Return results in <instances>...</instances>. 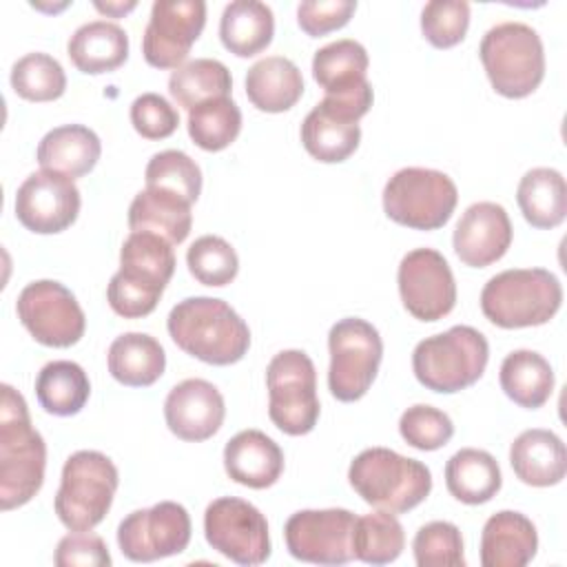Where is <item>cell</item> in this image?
Here are the masks:
<instances>
[{"label": "cell", "mask_w": 567, "mask_h": 567, "mask_svg": "<svg viewBox=\"0 0 567 567\" xmlns=\"http://www.w3.org/2000/svg\"><path fill=\"white\" fill-rule=\"evenodd\" d=\"M146 188H164L195 204L202 193V171L197 162L177 148L155 153L144 171Z\"/></svg>", "instance_id": "ab89813d"}, {"label": "cell", "mask_w": 567, "mask_h": 567, "mask_svg": "<svg viewBox=\"0 0 567 567\" xmlns=\"http://www.w3.org/2000/svg\"><path fill=\"white\" fill-rule=\"evenodd\" d=\"M414 560L419 567H463V536L454 523L432 520L419 527L414 540Z\"/></svg>", "instance_id": "b9f144b4"}, {"label": "cell", "mask_w": 567, "mask_h": 567, "mask_svg": "<svg viewBox=\"0 0 567 567\" xmlns=\"http://www.w3.org/2000/svg\"><path fill=\"white\" fill-rule=\"evenodd\" d=\"M514 474L532 487H549L565 478L567 450L558 434L543 427L520 432L509 447Z\"/></svg>", "instance_id": "cb8c5ba5"}, {"label": "cell", "mask_w": 567, "mask_h": 567, "mask_svg": "<svg viewBox=\"0 0 567 567\" xmlns=\"http://www.w3.org/2000/svg\"><path fill=\"white\" fill-rule=\"evenodd\" d=\"M58 567H106L111 554L106 543L91 532H73L64 536L55 547Z\"/></svg>", "instance_id": "7dc6e473"}, {"label": "cell", "mask_w": 567, "mask_h": 567, "mask_svg": "<svg viewBox=\"0 0 567 567\" xmlns=\"http://www.w3.org/2000/svg\"><path fill=\"white\" fill-rule=\"evenodd\" d=\"M11 86L29 102H51L64 93L66 75L53 55L33 51L13 62Z\"/></svg>", "instance_id": "f35d334b"}, {"label": "cell", "mask_w": 567, "mask_h": 567, "mask_svg": "<svg viewBox=\"0 0 567 567\" xmlns=\"http://www.w3.org/2000/svg\"><path fill=\"white\" fill-rule=\"evenodd\" d=\"M188 135L204 151H224L241 131V111L230 97H213L188 111Z\"/></svg>", "instance_id": "74e56055"}, {"label": "cell", "mask_w": 567, "mask_h": 567, "mask_svg": "<svg viewBox=\"0 0 567 567\" xmlns=\"http://www.w3.org/2000/svg\"><path fill=\"white\" fill-rule=\"evenodd\" d=\"M268 416L290 436L315 430L319 419L317 370L303 350H281L266 368Z\"/></svg>", "instance_id": "30bf717a"}, {"label": "cell", "mask_w": 567, "mask_h": 567, "mask_svg": "<svg viewBox=\"0 0 567 567\" xmlns=\"http://www.w3.org/2000/svg\"><path fill=\"white\" fill-rule=\"evenodd\" d=\"M361 140L359 122L337 115L326 104H317L301 122L303 148L319 162L337 164L348 159Z\"/></svg>", "instance_id": "1f68e13d"}, {"label": "cell", "mask_w": 567, "mask_h": 567, "mask_svg": "<svg viewBox=\"0 0 567 567\" xmlns=\"http://www.w3.org/2000/svg\"><path fill=\"white\" fill-rule=\"evenodd\" d=\"M328 390L343 403L359 401L377 379L383 341L379 330L359 317L339 319L328 332Z\"/></svg>", "instance_id": "8fae6325"}, {"label": "cell", "mask_w": 567, "mask_h": 567, "mask_svg": "<svg viewBox=\"0 0 567 567\" xmlns=\"http://www.w3.org/2000/svg\"><path fill=\"white\" fill-rule=\"evenodd\" d=\"M445 485L456 501L465 505H481L496 496L503 485V476L489 452L463 447L445 463Z\"/></svg>", "instance_id": "4dcf8cb0"}, {"label": "cell", "mask_w": 567, "mask_h": 567, "mask_svg": "<svg viewBox=\"0 0 567 567\" xmlns=\"http://www.w3.org/2000/svg\"><path fill=\"white\" fill-rule=\"evenodd\" d=\"M478 53L494 91L505 97H527L545 78L540 35L525 22H501L487 29Z\"/></svg>", "instance_id": "ba28073f"}, {"label": "cell", "mask_w": 567, "mask_h": 567, "mask_svg": "<svg viewBox=\"0 0 567 567\" xmlns=\"http://www.w3.org/2000/svg\"><path fill=\"white\" fill-rule=\"evenodd\" d=\"M66 53L82 73L97 75L115 71L128 58V35L115 22L91 20L73 31Z\"/></svg>", "instance_id": "4316f807"}, {"label": "cell", "mask_w": 567, "mask_h": 567, "mask_svg": "<svg viewBox=\"0 0 567 567\" xmlns=\"http://www.w3.org/2000/svg\"><path fill=\"white\" fill-rule=\"evenodd\" d=\"M204 24V0H155L142 38L144 60L155 69L182 66Z\"/></svg>", "instance_id": "ac0fdd59"}, {"label": "cell", "mask_w": 567, "mask_h": 567, "mask_svg": "<svg viewBox=\"0 0 567 567\" xmlns=\"http://www.w3.org/2000/svg\"><path fill=\"white\" fill-rule=\"evenodd\" d=\"M16 312L29 334L49 348L75 346L86 328V317L75 295L53 279L27 284L18 295Z\"/></svg>", "instance_id": "4fadbf2b"}, {"label": "cell", "mask_w": 567, "mask_h": 567, "mask_svg": "<svg viewBox=\"0 0 567 567\" xmlns=\"http://www.w3.org/2000/svg\"><path fill=\"white\" fill-rule=\"evenodd\" d=\"M348 481L368 505L390 514H403L416 507L432 489L427 465L390 447L359 452L350 463Z\"/></svg>", "instance_id": "277c9868"}, {"label": "cell", "mask_w": 567, "mask_h": 567, "mask_svg": "<svg viewBox=\"0 0 567 567\" xmlns=\"http://www.w3.org/2000/svg\"><path fill=\"white\" fill-rule=\"evenodd\" d=\"M516 202L534 228H556L567 215L565 177L556 168H532L518 182Z\"/></svg>", "instance_id": "d6a6232c"}, {"label": "cell", "mask_w": 567, "mask_h": 567, "mask_svg": "<svg viewBox=\"0 0 567 567\" xmlns=\"http://www.w3.org/2000/svg\"><path fill=\"white\" fill-rule=\"evenodd\" d=\"M470 27V4L465 0H430L421 11V31L436 49L458 44Z\"/></svg>", "instance_id": "ee69618b"}, {"label": "cell", "mask_w": 567, "mask_h": 567, "mask_svg": "<svg viewBox=\"0 0 567 567\" xmlns=\"http://www.w3.org/2000/svg\"><path fill=\"white\" fill-rule=\"evenodd\" d=\"M368 64L370 58L365 47L350 38L334 40L315 51L312 75L326 91L321 104L352 122H359L374 100L372 84L365 78Z\"/></svg>", "instance_id": "7c38bea8"}, {"label": "cell", "mask_w": 567, "mask_h": 567, "mask_svg": "<svg viewBox=\"0 0 567 567\" xmlns=\"http://www.w3.org/2000/svg\"><path fill=\"white\" fill-rule=\"evenodd\" d=\"M190 516L184 505L162 501L146 509H135L117 527V545L133 563H153L182 554L190 543Z\"/></svg>", "instance_id": "9a60e30c"}, {"label": "cell", "mask_w": 567, "mask_h": 567, "mask_svg": "<svg viewBox=\"0 0 567 567\" xmlns=\"http://www.w3.org/2000/svg\"><path fill=\"white\" fill-rule=\"evenodd\" d=\"M458 202L452 177L443 171L408 166L396 171L383 188L385 215L414 230H436L447 224Z\"/></svg>", "instance_id": "9c48e42d"}, {"label": "cell", "mask_w": 567, "mask_h": 567, "mask_svg": "<svg viewBox=\"0 0 567 567\" xmlns=\"http://www.w3.org/2000/svg\"><path fill=\"white\" fill-rule=\"evenodd\" d=\"M303 93L299 66L284 55L257 60L246 73V95L259 111L281 113L297 104Z\"/></svg>", "instance_id": "83f0119b"}, {"label": "cell", "mask_w": 567, "mask_h": 567, "mask_svg": "<svg viewBox=\"0 0 567 567\" xmlns=\"http://www.w3.org/2000/svg\"><path fill=\"white\" fill-rule=\"evenodd\" d=\"M166 328L177 348L210 365L237 363L250 346L248 323L217 297L182 299L168 312Z\"/></svg>", "instance_id": "7a4b0ae2"}, {"label": "cell", "mask_w": 567, "mask_h": 567, "mask_svg": "<svg viewBox=\"0 0 567 567\" xmlns=\"http://www.w3.org/2000/svg\"><path fill=\"white\" fill-rule=\"evenodd\" d=\"M186 264L199 284L215 288L230 284L239 270L235 248L219 235H204L195 239L186 252Z\"/></svg>", "instance_id": "60d3db41"}, {"label": "cell", "mask_w": 567, "mask_h": 567, "mask_svg": "<svg viewBox=\"0 0 567 567\" xmlns=\"http://www.w3.org/2000/svg\"><path fill=\"white\" fill-rule=\"evenodd\" d=\"M173 272V244L153 233H131L120 250V270L106 288L111 310L124 319L151 315Z\"/></svg>", "instance_id": "3957f363"}, {"label": "cell", "mask_w": 567, "mask_h": 567, "mask_svg": "<svg viewBox=\"0 0 567 567\" xmlns=\"http://www.w3.org/2000/svg\"><path fill=\"white\" fill-rule=\"evenodd\" d=\"M102 153V142L84 124H62L51 128L38 144L35 159L44 171L62 173L71 179L93 171Z\"/></svg>", "instance_id": "484cf974"}, {"label": "cell", "mask_w": 567, "mask_h": 567, "mask_svg": "<svg viewBox=\"0 0 567 567\" xmlns=\"http://www.w3.org/2000/svg\"><path fill=\"white\" fill-rule=\"evenodd\" d=\"M405 547V532L399 518L390 512L377 509L354 523L352 556L368 565H385L401 556Z\"/></svg>", "instance_id": "8d00e7d4"}, {"label": "cell", "mask_w": 567, "mask_h": 567, "mask_svg": "<svg viewBox=\"0 0 567 567\" xmlns=\"http://www.w3.org/2000/svg\"><path fill=\"white\" fill-rule=\"evenodd\" d=\"M0 399V507L4 512L29 503L44 483L47 445L31 425L24 396L2 383Z\"/></svg>", "instance_id": "6da1fadb"}, {"label": "cell", "mask_w": 567, "mask_h": 567, "mask_svg": "<svg viewBox=\"0 0 567 567\" xmlns=\"http://www.w3.org/2000/svg\"><path fill=\"white\" fill-rule=\"evenodd\" d=\"M224 416V396L206 379H184L171 388L164 401L166 425L182 441L210 439L221 427Z\"/></svg>", "instance_id": "44dd1931"}, {"label": "cell", "mask_w": 567, "mask_h": 567, "mask_svg": "<svg viewBox=\"0 0 567 567\" xmlns=\"http://www.w3.org/2000/svg\"><path fill=\"white\" fill-rule=\"evenodd\" d=\"M354 9V0H306L297 7V22L308 35L319 38L341 29L352 18Z\"/></svg>", "instance_id": "bcb514c9"}, {"label": "cell", "mask_w": 567, "mask_h": 567, "mask_svg": "<svg viewBox=\"0 0 567 567\" xmlns=\"http://www.w3.org/2000/svg\"><path fill=\"white\" fill-rule=\"evenodd\" d=\"M396 284L405 310L419 321H439L450 315L456 303L452 268L434 248H414L403 255Z\"/></svg>", "instance_id": "e0dca14e"}, {"label": "cell", "mask_w": 567, "mask_h": 567, "mask_svg": "<svg viewBox=\"0 0 567 567\" xmlns=\"http://www.w3.org/2000/svg\"><path fill=\"white\" fill-rule=\"evenodd\" d=\"M538 549V534L534 523L512 509L492 514L481 534L483 567H523Z\"/></svg>", "instance_id": "603a6c76"}, {"label": "cell", "mask_w": 567, "mask_h": 567, "mask_svg": "<svg viewBox=\"0 0 567 567\" xmlns=\"http://www.w3.org/2000/svg\"><path fill=\"white\" fill-rule=\"evenodd\" d=\"M190 202L164 188L140 190L128 206L131 233H153L168 244H182L193 226Z\"/></svg>", "instance_id": "d4e9b609"}, {"label": "cell", "mask_w": 567, "mask_h": 567, "mask_svg": "<svg viewBox=\"0 0 567 567\" xmlns=\"http://www.w3.org/2000/svg\"><path fill=\"white\" fill-rule=\"evenodd\" d=\"M489 346L472 326H452L425 337L412 352V370L421 385L432 392L452 394L476 383L487 365Z\"/></svg>", "instance_id": "8992f818"}, {"label": "cell", "mask_w": 567, "mask_h": 567, "mask_svg": "<svg viewBox=\"0 0 567 567\" xmlns=\"http://www.w3.org/2000/svg\"><path fill=\"white\" fill-rule=\"evenodd\" d=\"M275 33V16L266 2L233 0L224 7L219 18L221 44L239 55L250 58L264 51Z\"/></svg>", "instance_id": "f546056e"}, {"label": "cell", "mask_w": 567, "mask_h": 567, "mask_svg": "<svg viewBox=\"0 0 567 567\" xmlns=\"http://www.w3.org/2000/svg\"><path fill=\"white\" fill-rule=\"evenodd\" d=\"M399 432L408 445L432 452L447 445L454 434V423L443 410L427 403H416L401 414Z\"/></svg>", "instance_id": "7bdbcfd3"}, {"label": "cell", "mask_w": 567, "mask_h": 567, "mask_svg": "<svg viewBox=\"0 0 567 567\" xmlns=\"http://www.w3.org/2000/svg\"><path fill=\"white\" fill-rule=\"evenodd\" d=\"M208 545L237 565H261L270 558V536L264 514L237 496L215 498L204 512Z\"/></svg>", "instance_id": "5bb4252c"}, {"label": "cell", "mask_w": 567, "mask_h": 567, "mask_svg": "<svg viewBox=\"0 0 567 567\" xmlns=\"http://www.w3.org/2000/svg\"><path fill=\"white\" fill-rule=\"evenodd\" d=\"M563 303L558 277L545 268H509L494 275L481 290V310L498 328L547 323Z\"/></svg>", "instance_id": "5b68a950"}, {"label": "cell", "mask_w": 567, "mask_h": 567, "mask_svg": "<svg viewBox=\"0 0 567 567\" xmlns=\"http://www.w3.org/2000/svg\"><path fill=\"white\" fill-rule=\"evenodd\" d=\"M224 470L239 485L266 489L284 472V452L261 430H241L224 447Z\"/></svg>", "instance_id": "7402d4cb"}, {"label": "cell", "mask_w": 567, "mask_h": 567, "mask_svg": "<svg viewBox=\"0 0 567 567\" xmlns=\"http://www.w3.org/2000/svg\"><path fill=\"white\" fill-rule=\"evenodd\" d=\"M503 392L520 408L536 410L554 392V370L549 361L534 350H514L501 363L498 374Z\"/></svg>", "instance_id": "836d02e7"}, {"label": "cell", "mask_w": 567, "mask_h": 567, "mask_svg": "<svg viewBox=\"0 0 567 567\" xmlns=\"http://www.w3.org/2000/svg\"><path fill=\"white\" fill-rule=\"evenodd\" d=\"M357 516L343 507L295 512L284 527L290 556L315 565H346L352 556Z\"/></svg>", "instance_id": "2e32d148"}, {"label": "cell", "mask_w": 567, "mask_h": 567, "mask_svg": "<svg viewBox=\"0 0 567 567\" xmlns=\"http://www.w3.org/2000/svg\"><path fill=\"white\" fill-rule=\"evenodd\" d=\"M109 372L128 388L153 385L166 368L162 343L146 332H124L113 339L106 354Z\"/></svg>", "instance_id": "f1b7e54d"}, {"label": "cell", "mask_w": 567, "mask_h": 567, "mask_svg": "<svg viewBox=\"0 0 567 567\" xmlns=\"http://www.w3.org/2000/svg\"><path fill=\"white\" fill-rule=\"evenodd\" d=\"M233 78L224 62L197 58L177 66L168 78L171 97L186 111L213 97H230Z\"/></svg>", "instance_id": "d590c367"}, {"label": "cell", "mask_w": 567, "mask_h": 567, "mask_svg": "<svg viewBox=\"0 0 567 567\" xmlns=\"http://www.w3.org/2000/svg\"><path fill=\"white\" fill-rule=\"evenodd\" d=\"M80 204V190L71 177L42 168L18 186L16 217L31 233L53 235L78 219Z\"/></svg>", "instance_id": "d6986e66"}, {"label": "cell", "mask_w": 567, "mask_h": 567, "mask_svg": "<svg viewBox=\"0 0 567 567\" xmlns=\"http://www.w3.org/2000/svg\"><path fill=\"white\" fill-rule=\"evenodd\" d=\"M131 124L146 140H164L177 131L179 113L159 93H142L131 104Z\"/></svg>", "instance_id": "f6af8a7d"}, {"label": "cell", "mask_w": 567, "mask_h": 567, "mask_svg": "<svg viewBox=\"0 0 567 567\" xmlns=\"http://www.w3.org/2000/svg\"><path fill=\"white\" fill-rule=\"evenodd\" d=\"M95 4V9L97 11H102V13H106V16H113V18H120V16H124V13H128L131 9H135L137 7V2L135 0H126V2H93Z\"/></svg>", "instance_id": "c3c4849f"}, {"label": "cell", "mask_w": 567, "mask_h": 567, "mask_svg": "<svg viewBox=\"0 0 567 567\" xmlns=\"http://www.w3.org/2000/svg\"><path fill=\"white\" fill-rule=\"evenodd\" d=\"M512 244V221L496 202H476L456 221L452 246L456 257L472 268L498 261Z\"/></svg>", "instance_id": "ffe728a7"}, {"label": "cell", "mask_w": 567, "mask_h": 567, "mask_svg": "<svg viewBox=\"0 0 567 567\" xmlns=\"http://www.w3.org/2000/svg\"><path fill=\"white\" fill-rule=\"evenodd\" d=\"M120 474L115 463L97 450H80L64 461L53 507L71 532H91L111 509Z\"/></svg>", "instance_id": "52a82bcc"}, {"label": "cell", "mask_w": 567, "mask_h": 567, "mask_svg": "<svg viewBox=\"0 0 567 567\" xmlns=\"http://www.w3.org/2000/svg\"><path fill=\"white\" fill-rule=\"evenodd\" d=\"M91 383L84 368L75 361L58 359L42 365L35 379V396L44 412L55 416L78 414L89 401Z\"/></svg>", "instance_id": "e575fe53"}]
</instances>
